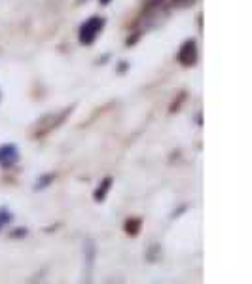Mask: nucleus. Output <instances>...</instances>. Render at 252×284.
Instances as JSON below:
<instances>
[{"label": "nucleus", "instance_id": "f257e3e1", "mask_svg": "<svg viewBox=\"0 0 252 284\" xmlns=\"http://www.w3.org/2000/svg\"><path fill=\"white\" fill-rule=\"evenodd\" d=\"M105 29V18H99V16H93L90 18L82 27H80V33H78V38H80V44L84 46H91L97 36L101 35V31Z\"/></svg>", "mask_w": 252, "mask_h": 284}, {"label": "nucleus", "instance_id": "f03ea898", "mask_svg": "<svg viewBox=\"0 0 252 284\" xmlns=\"http://www.w3.org/2000/svg\"><path fill=\"white\" fill-rule=\"evenodd\" d=\"M69 112H72V108H67V110L61 114V116H55V114H48V116H44V118H42V120L36 124V131L33 133V135H35L36 139H38V137H46V135H48L52 129H55L57 125H59L61 122H63V120H65V118H67V114H69Z\"/></svg>", "mask_w": 252, "mask_h": 284}, {"label": "nucleus", "instance_id": "7ed1b4c3", "mask_svg": "<svg viewBox=\"0 0 252 284\" xmlns=\"http://www.w3.org/2000/svg\"><path fill=\"white\" fill-rule=\"evenodd\" d=\"M177 59H179L180 65L184 67H194L198 63V44L196 40H186L182 46H180L179 53H177Z\"/></svg>", "mask_w": 252, "mask_h": 284}, {"label": "nucleus", "instance_id": "20e7f679", "mask_svg": "<svg viewBox=\"0 0 252 284\" xmlns=\"http://www.w3.org/2000/svg\"><path fill=\"white\" fill-rule=\"evenodd\" d=\"M19 161V150L16 144H2L0 146V167L12 169Z\"/></svg>", "mask_w": 252, "mask_h": 284}, {"label": "nucleus", "instance_id": "39448f33", "mask_svg": "<svg viewBox=\"0 0 252 284\" xmlns=\"http://www.w3.org/2000/svg\"><path fill=\"white\" fill-rule=\"evenodd\" d=\"M95 254H97V250H95V243L88 239L86 243H84V267H86V277H84V281H90L91 279V271H93V266H95Z\"/></svg>", "mask_w": 252, "mask_h": 284}, {"label": "nucleus", "instance_id": "423d86ee", "mask_svg": "<svg viewBox=\"0 0 252 284\" xmlns=\"http://www.w3.org/2000/svg\"><path fill=\"white\" fill-rule=\"evenodd\" d=\"M112 177H107L101 184H99V188L95 190V194H93V199L97 201V203H103L105 201V197H107V194L110 192V188H112Z\"/></svg>", "mask_w": 252, "mask_h": 284}, {"label": "nucleus", "instance_id": "0eeeda50", "mask_svg": "<svg viewBox=\"0 0 252 284\" xmlns=\"http://www.w3.org/2000/svg\"><path fill=\"white\" fill-rule=\"evenodd\" d=\"M141 226H143V220L141 218H129V220H126V224H124V230H126L127 235L137 237L139 231H141Z\"/></svg>", "mask_w": 252, "mask_h": 284}, {"label": "nucleus", "instance_id": "6e6552de", "mask_svg": "<svg viewBox=\"0 0 252 284\" xmlns=\"http://www.w3.org/2000/svg\"><path fill=\"white\" fill-rule=\"evenodd\" d=\"M55 180V175L52 173V175H42V177L36 180L35 184V190H44V188H48L52 182Z\"/></svg>", "mask_w": 252, "mask_h": 284}, {"label": "nucleus", "instance_id": "1a4fd4ad", "mask_svg": "<svg viewBox=\"0 0 252 284\" xmlns=\"http://www.w3.org/2000/svg\"><path fill=\"white\" fill-rule=\"evenodd\" d=\"M12 220H14L12 213H10V211H8L6 207H2V209H0V230H2L4 226H8V224H10Z\"/></svg>", "mask_w": 252, "mask_h": 284}, {"label": "nucleus", "instance_id": "9d476101", "mask_svg": "<svg viewBox=\"0 0 252 284\" xmlns=\"http://www.w3.org/2000/svg\"><path fill=\"white\" fill-rule=\"evenodd\" d=\"M196 0H173V6H177V8H188V6H192Z\"/></svg>", "mask_w": 252, "mask_h": 284}, {"label": "nucleus", "instance_id": "9b49d317", "mask_svg": "<svg viewBox=\"0 0 252 284\" xmlns=\"http://www.w3.org/2000/svg\"><path fill=\"white\" fill-rule=\"evenodd\" d=\"M27 235V230H23V228H19V230H16L14 233H10V237L12 239H18V237H25Z\"/></svg>", "mask_w": 252, "mask_h": 284}, {"label": "nucleus", "instance_id": "f8f14e48", "mask_svg": "<svg viewBox=\"0 0 252 284\" xmlns=\"http://www.w3.org/2000/svg\"><path fill=\"white\" fill-rule=\"evenodd\" d=\"M99 2H101V6H108L112 0H99Z\"/></svg>", "mask_w": 252, "mask_h": 284}]
</instances>
